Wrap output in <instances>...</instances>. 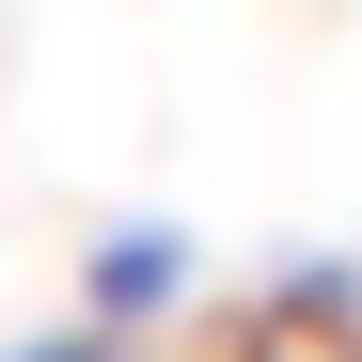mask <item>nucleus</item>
I'll list each match as a JSON object with an SVG mask.
<instances>
[{
  "mask_svg": "<svg viewBox=\"0 0 362 362\" xmlns=\"http://www.w3.org/2000/svg\"><path fill=\"white\" fill-rule=\"evenodd\" d=\"M189 284H205V252L173 221H110L95 252H79V315H110V331H158V315H189Z\"/></svg>",
  "mask_w": 362,
  "mask_h": 362,
  "instance_id": "nucleus-1",
  "label": "nucleus"
},
{
  "mask_svg": "<svg viewBox=\"0 0 362 362\" xmlns=\"http://www.w3.org/2000/svg\"><path fill=\"white\" fill-rule=\"evenodd\" d=\"M0 362H127V331H110V315H79V331H32V346H0Z\"/></svg>",
  "mask_w": 362,
  "mask_h": 362,
  "instance_id": "nucleus-2",
  "label": "nucleus"
}]
</instances>
